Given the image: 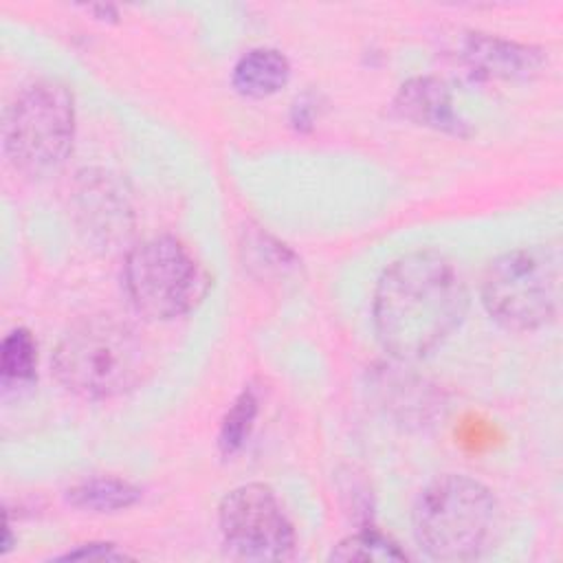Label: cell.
<instances>
[{
  "label": "cell",
  "mask_w": 563,
  "mask_h": 563,
  "mask_svg": "<svg viewBox=\"0 0 563 563\" xmlns=\"http://www.w3.org/2000/svg\"><path fill=\"white\" fill-rule=\"evenodd\" d=\"M224 545L240 559L284 561L295 552V530L277 495L266 484L229 490L218 508Z\"/></svg>",
  "instance_id": "7"
},
{
  "label": "cell",
  "mask_w": 563,
  "mask_h": 563,
  "mask_svg": "<svg viewBox=\"0 0 563 563\" xmlns=\"http://www.w3.org/2000/svg\"><path fill=\"white\" fill-rule=\"evenodd\" d=\"M394 110L398 117L453 136H468V123L453 108L451 90L435 77H411L405 81L396 97Z\"/></svg>",
  "instance_id": "9"
},
{
  "label": "cell",
  "mask_w": 563,
  "mask_h": 563,
  "mask_svg": "<svg viewBox=\"0 0 563 563\" xmlns=\"http://www.w3.org/2000/svg\"><path fill=\"white\" fill-rule=\"evenodd\" d=\"M106 174L92 176V174H81L79 191H77V202H79V216L84 222V229H90V233L106 235V242H114L121 238L130 222V209L125 205V198L119 196V191L112 187Z\"/></svg>",
  "instance_id": "10"
},
{
  "label": "cell",
  "mask_w": 563,
  "mask_h": 563,
  "mask_svg": "<svg viewBox=\"0 0 563 563\" xmlns=\"http://www.w3.org/2000/svg\"><path fill=\"white\" fill-rule=\"evenodd\" d=\"M37 345L26 328H13L0 345V380L9 389L13 385H29L35 378Z\"/></svg>",
  "instance_id": "13"
},
{
  "label": "cell",
  "mask_w": 563,
  "mask_h": 563,
  "mask_svg": "<svg viewBox=\"0 0 563 563\" xmlns=\"http://www.w3.org/2000/svg\"><path fill=\"white\" fill-rule=\"evenodd\" d=\"M92 13H97L99 20H114L117 18V9L110 7V4H95V7H88Z\"/></svg>",
  "instance_id": "18"
},
{
  "label": "cell",
  "mask_w": 563,
  "mask_h": 563,
  "mask_svg": "<svg viewBox=\"0 0 563 563\" xmlns=\"http://www.w3.org/2000/svg\"><path fill=\"white\" fill-rule=\"evenodd\" d=\"M75 139L73 92L55 79H40L20 90L7 110L2 147L7 161L29 176L57 169Z\"/></svg>",
  "instance_id": "5"
},
{
  "label": "cell",
  "mask_w": 563,
  "mask_h": 563,
  "mask_svg": "<svg viewBox=\"0 0 563 563\" xmlns=\"http://www.w3.org/2000/svg\"><path fill=\"white\" fill-rule=\"evenodd\" d=\"M209 284L207 271L172 235L139 242L123 262V290L132 308L147 319L169 321L191 312Z\"/></svg>",
  "instance_id": "6"
},
{
  "label": "cell",
  "mask_w": 563,
  "mask_h": 563,
  "mask_svg": "<svg viewBox=\"0 0 563 563\" xmlns=\"http://www.w3.org/2000/svg\"><path fill=\"white\" fill-rule=\"evenodd\" d=\"M290 79V62L277 48H251L231 70V86L242 97L264 99L279 92Z\"/></svg>",
  "instance_id": "11"
},
{
  "label": "cell",
  "mask_w": 563,
  "mask_h": 563,
  "mask_svg": "<svg viewBox=\"0 0 563 563\" xmlns=\"http://www.w3.org/2000/svg\"><path fill=\"white\" fill-rule=\"evenodd\" d=\"M460 57L479 79H528L543 68V51L530 44L473 31L462 40Z\"/></svg>",
  "instance_id": "8"
},
{
  "label": "cell",
  "mask_w": 563,
  "mask_h": 563,
  "mask_svg": "<svg viewBox=\"0 0 563 563\" xmlns=\"http://www.w3.org/2000/svg\"><path fill=\"white\" fill-rule=\"evenodd\" d=\"M141 488L119 477H90L66 490V501L79 510L117 512L134 506Z\"/></svg>",
  "instance_id": "12"
},
{
  "label": "cell",
  "mask_w": 563,
  "mask_h": 563,
  "mask_svg": "<svg viewBox=\"0 0 563 563\" xmlns=\"http://www.w3.org/2000/svg\"><path fill=\"white\" fill-rule=\"evenodd\" d=\"M319 117V108H317V97L312 95H301L290 110V123L297 130H310L314 125Z\"/></svg>",
  "instance_id": "17"
},
{
  "label": "cell",
  "mask_w": 563,
  "mask_h": 563,
  "mask_svg": "<svg viewBox=\"0 0 563 563\" xmlns=\"http://www.w3.org/2000/svg\"><path fill=\"white\" fill-rule=\"evenodd\" d=\"M561 260L552 246H521L495 257L482 277V303L493 321L532 332L554 321Z\"/></svg>",
  "instance_id": "4"
},
{
  "label": "cell",
  "mask_w": 563,
  "mask_h": 563,
  "mask_svg": "<svg viewBox=\"0 0 563 563\" xmlns=\"http://www.w3.org/2000/svg\"><path fill=\"white\" fill-rule=\"evenodd\" d=\"M468 290L455 264L433 249L394 260L374 288L372 319L383 350L416 361L438 350L464 321Z\"/></svg>",
  "instance_id": "1"
},
{
  "label": "cell",
  "mask_w": 563,
  "mask_h": 563,
  "mask_svg": "<svg viewBox=\"0 0 563 563\" xmlns=\"http://www.w3.org/2000/svg\"><path fill=\"white\" fill-rule=\"evenodd\" d=\"M257 394L253 387H244L240 391V396L231 402V407L227 409L222 424H220V433H218V446L222 455H233L238 453L246 438L251 435V429L255 424L257 418Z\"/></svg>",
  "instance_id": "15"
},
{
  "label": "cell",
  "mask_w": 563,
  "mask_h": 563,
  "mask_svg": "<svg viewBox=\"0 0 563 563\" xmlns=\"http://www.w3.org/2000/svg\"><path fill=\"white\" fill-rule=\"evenodd\" d=\"M59 559L62 561H79V559L81 561H86V559L88 561H123V559H128V554L117 550V545H112V543H86L77 550L62 554Z\"/></svg>",
  "instance_id": "16"
},
{
  "label": "cell",
  "mask_w": 563,
  "mask_h": 563,
  "mask_svg": "<svg viewBox=\"0 0 563 563\" xmlns=\"http://www.w3.org/2000/svg\"><path fill=\"white\" fill-rule=\"evenodd\" d=\"M332 561H378V563H391V561H407V554L398 548L396 541H391L387 534L365 528L358 530L343 541H339L332 552Z\"/></svg>",
  "instance_id": "14"
},
{
  "label": "cell",
  "mask_w": 563,
  "mask_h": 563,
  "mask_svg": "<svg viewBox=\"0 0 563 563\" xmlns=\"http://www.w3.org/2000/svg\"><path fill=\"white\" fill-rule=\"evenodd\" d=\"M413 539L433 561L464 563L495 548L501 510L488 486L468 475H440L429 482L411 512Z\"/></svg>",
  "instance_id": "2"
},
{
  "label": "cell",
  "mask_w": 563,
  "mask_h": 563,
  "mask_svg": "<svg viewBox=\"0 0 563 563\" xmlns=\"http://www.w3.org/2000/svg\"><path fill=\"white\" fill-rule=\"evenodd\" d=\"M147 369L145 341L114 314L79 319L64 332L53 352L57 380L88 400H106L134 389Z\"/></svg>",
  "instance_id": "3"
}]
</instances>
